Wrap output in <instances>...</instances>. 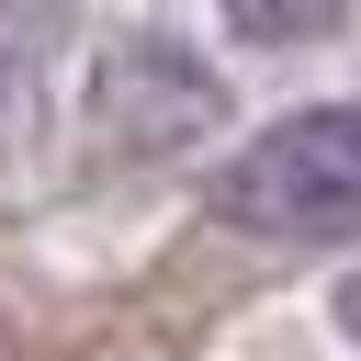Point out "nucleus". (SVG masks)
I'll use <instances>...</instances> for the list:
<instances>
[{
	"label": "nucleus",
	"instance_id": "obj_1",
	"mask_svg": "<svg viewBox=\"0 0 361 361\" xmlns=\"http://www.w3.org/2000/svg\"><path fill=\"white\" fill-rule=\"evenodd\" d=\"M214 214L248 226V237H293V248L361 237V113L350 102H316V113L259 124L214 169Z\"/></svg>",
	"mask_w": 361,
	"mask_h": 361
},
{
	"label": "nucleus",
	"instance_id": "obj_2",
	"mask_svg": "<svg viewBox=\"0 0 361 361\" xmlns=\"http://www.w3.org/2000/svg\"><path fill=\"white\" fill-rule=\"evenodd\" d=\"M214 124H226V79L169 34H135L90 68V147L102 158H180Z\"/></svg>",
	"mask_w": 361,
	"mask_h": 361
},
{
	"label": "nucleus",
	"instance_id": "obj_3",
	"mask_svg": "<svg viewBox=\"0 0 361 361\" xmlns=\"http://www.w3.org/2000/svg\"><path fill=\"white\" fill-rule=\"evenodd\" d=\"M338 23H350V0H226L237 45H327Z\"/></svg>",
	"mask_w": 361,
	"mask_h": 361
},
{
	"label": "nucleus",
	"instance_id": "obj_4",
	"mask_svg": "<svg viewBox=\"0 0 361 361\" xmlns=\"http://www.w3.org/2000/svg\"><path fill=\"white\" fill-rule=\"evenodd\" d=\"M56 23H23V45L0 34V147H23L34 135V45H45Z\"/></svg>",
	"mask_w": 361,
	"mask_h": 361
}]
</instances>
